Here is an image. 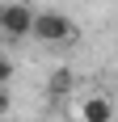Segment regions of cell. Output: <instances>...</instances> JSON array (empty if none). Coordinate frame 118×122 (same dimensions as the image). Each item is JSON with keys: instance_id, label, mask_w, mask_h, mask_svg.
Here are the masks:
<instances>
[{"instance_id": "cell-4", "label": "cell", "mask_w": 118, "mask_h": 122, "mask_svg": "<svg viewBox=\"0 0 118 122\" xmlns=\"http://www.w3.org/2000/svg\"><path fill=\"white\" fill-rule=\"evenodd\" d=\"M68 88H72V72H63V67L51 72V93H68Z\"/></svg>"}, {"instance_id": "cell-1", "label": "cell", "mask_w": 118, "mask_h": 122, "mask_svg": "<svg viewBox=\"0 0 118 122\" xmlns=\"http://www.w3.org/2000/svg\"><path fill=\"white\" fill-rule=\"evenodd\" d=\"M30 34H34L38 42H47V46H59V42H72V38H76V25H72L68 13L42 9V13H34V30H30Z\"/></svg>"}, {"instance_id": "cell-5", "label": "cell", "mask_w": 118, "mask_h": 122, "mask_svg": "<svg viewBox=\"0 0 118 122\" xmlns=\"http://www.w3.org/2000/svg\"><path fill=\"white\" fill-rule=\"evenodd\" d=\"M9 80H13V63H9V59H4V55H0V88L9 84Z\"/></svg>"}, {"instance_id": "cell-6", "label": "cell", "mask_w": 118, "mask_h": 122, "mask_svg": "<svg viewBox=\"0 0 118 122\" xmlns=\"http://www.w3.org/2000/svg\"><path fill=\"white\" fill-rule=\"evenodd\" d=\"M9 105H13V101H9V88H0V118L9 114Z\"/></svg>"}, {"instance_id": "cell-3", "label": "cell", "mask_w": 118, "mask_h": 122, "mask_svg": "<svg viewBox=\"0 0 118 122\" xmlns=\"http://www.w3.org/2000/svg\"><path fill=\"white\" fill-rule=\"evenodd\" d=\"M80 118L84 122H114V101L110 97H84L80 101Z\"/></svg>"}, {"instance_id": "cell-2", "label": "cell", "mask_w": 118, "mask_h": 122, "mask_svg": "<svg viewBox=\"0 0 118 122\" xmlns=\"http://www.w3.org/2000/svg\"><path fill=\"white\" fill-rule=\"evenodd\" d=\"M0 30L9 38H30V30H34V9H30V4H4V9H0Z\"/></svg>"}]
</instances>
